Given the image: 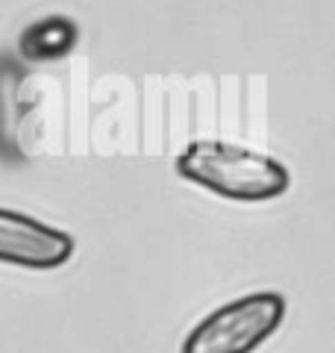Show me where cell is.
<instances>
[{
  "instance_id": "obj_2",
  "label": "cell",
  "mask_w": 335,
  "mask_h": 353,
  "mask_svg": "<svg viewBox=\"0 0 335 353\" xmlns=\"http://www.w3.org/2000/svg\"><path fill=\"white\" fill-rule=\"evenodd\" d=\"M285 318V297L279 292H253L209 312L188 339L183 353H253L271 339Z\"/></svg>"
},
{
  "instance_id": "obj_4",
  "label": "cell",
  "mask_w": 335,
  "mask_h": 353,
  "mask_svg": "<svg viewBox=\"0 0 335 353\" xmlns=\"http://www.w3.org/2000/svg\"><path fill=\"white\" fill-rule=\"evenodd\" d=\"M74 39H77V27L68 18H48L27 30L24 41H21V50L30 59H59L62 53L71 50Z\"/></svg>"
},
{
  "instance_id": "obj_3",
  "label": "cell",
  "mask_w": 335,
  "mask_h": 353,
  "mask_svg": "<svg viewBox=\"0 0 335 353\" xmlns=\"http://www.w3.org/2000/svg\"><path fill=\"white\" fill-rule=\"evenodd\" d=\"M74 256V239L15 209H0V262L53 271Z\"/></svg>"
},
{
  "instance_id": "obj_1",
  "label": "cell",
  "mask_w": 335,
  "mask_h": 353,
  "mask_svg": "<svg viewBox=\"0 0 335 353\" xmlns=\"http://www.w3.org/2000/svg\"><path fill=\"white\" fill-rule=\"evenodd\" d=\"M176 174L238 203L274 201L292 185V174L274 157L212 139L188 145L176 157Z\"/></svg>"
}]
</instances>
